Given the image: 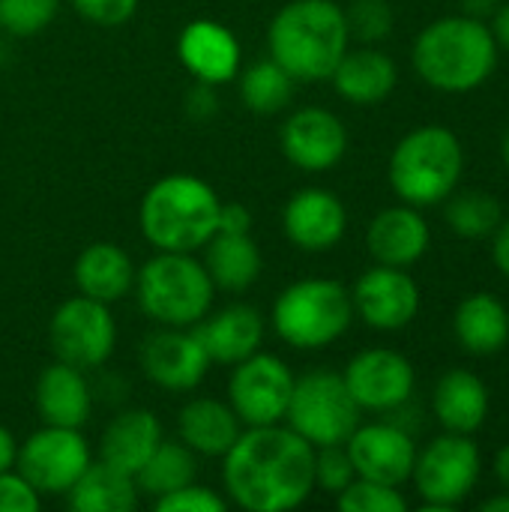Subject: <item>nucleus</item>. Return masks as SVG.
<instances>
[{
  "label": "nucleus",
  "instance_id": "nucleus-3",
  "mask_svg": "<svg viewBox=\"0 0 509 512\" xmlns=\"http://www.w3.org/2000/svg\"><path fill=\"white\" fill-rule=\"evenodd\" d=\"M267 48L294 81H330L351 48L345 9L336 0H291L273 15Z\"/></svg>",
  "mask_w": 509,
  "mask_h": 512
},
{
  "label": "nucleus",
  "instance_id": "nucleus-38",
  "mask_svg": "<svg viewBox=\"0 0 509 512\" xmlns=\"http://www.w3.org/2000/svg\"><path fill=\"white\" fill-rule=\"evenodd\" d=\"M153 507H156V512H225L228 501L207 486L189 483V486L153 501Z\"/></svg>",
  "mask_w": 509,
  "mask_h": 512
},
{
  "label": "nucleus",
  "instance_id": "nucleus-7",
  "mask_svg": "<svg viewBox=\"0 0 509 512\" xmlns=\"http://www.w3.org/2000/svg\"><path fill=\"white\" fill-rule=\"evenodd\" d=\"M276 336L297 351H321L342 339L354 321L351 291L336 279L291 282L273 303Z\"/></svg>",
  "mask_w": 509,
  "mask_h": 512
},
{
  "label": "nucleus",
  "instance_id": "nucleus-32",
  "mask_svg": "<svg viewBox=\"0 0 509 512\" xmlns=\"http://www.w3.org/2000/svg\"><path fill=\"white\" fill-rule=\"evenodd\" d=\"M294 84L297 81L273 57L258 60L240 75V99L252 114L273 117L285 111L288 102L294 99Z\"/></svg>",
  "mask_w": 509,
  "mask_h": 512
},
{
  "label": "nucleus",
  "instance_id": "nucleus-34",
  "mask_svg": "<svg viewBox=\"0 0 509 512\" xmlns=\"http://www.w3.org/2000/svg\"><path fill=\"white\" fill-rule=\"evenodd\" d=\"M336 507L342 512H405L408 501L396 486H384L375 480L354 477L336 495Z\"/></svg>",
  "mask_w": 509,
  "mask_h": 512
},
{
  "label": "nucleus",
  "instance_id": "nucleus-8",
  "mask_svg": "<svg viewBox=\"0 0 509 512\" xmlns=\"http://www.w3.org/2000/svg\"><path fill=\"white\" fill-rule=\"evenodd\" d=\"M360 414L363 411L354 402L345 378L330 369H315L303 378H294L291 402L282 423L318 450L345 444L360 426Z\"/></svg>",
  "mask_w": 509,
  "mask_h": 512
},
{
  "label": "nucleus",
  "instance_id": "nucleus-1",
  "mask_svg": "<svg viewBox=\"0 0 509 512\" xmlns=\"http://www.w3.org/2000/svg\"><path fill=\"white\" fill-rule=\"evenodd\" d=\"M228 501L246 512H288L315 492V447L285 423L246 426L222 456Z\"/></svg>",
  "mask_w": 509,
  "mask_h": 512
},
{
  "label": "nucleus",
  "instance_id": "nucleus-49",
  "mask_svg": "<svg viewBox=\"0 0 509 512\" xmlns=\"http://www.w3.org/2000/svg\"><path fill=\"white\" fill-rule=\"evenodd\" d=\"M501 156H504V168L509 171V129L507 135H504V144H501Z\"/></svg>",
  "mask_w": 509,
  "mask_h": 512
},
{
  "label": "nucleus",
  "instance_id": "nucleus-30",
  "mask_svg": "<svg viewBox=\"0 0 509 512\" xmlns=\"http://www.w3.org/2000/svg\"><path fill=\"white\" fill-rule=\"evenodd\" d=\"M204 249H207L204 267H207L216 288L237 294V291H246V288H252L258 282L264 258H261L258 243L249 234L216 231Z\"/></svg>",
  "mask_w": 509,
  "mask_h": 512
},
{
  "label": "nucleus",
  "instance_id": "nucleus-36",
  "mask_svg": "<svg viewBox=\"0 0 509 512\" xmlns=\"http://www.w3.org/2000/svg\"><path fill=\"white\" fill-rule=\"evenodd\" d=\"M348 33L363 45H375L390 36L393 30V9L387 0H354L345 9Z\"/></svg>",
  "mask_w": 509,
  "mask_h": 512
},
{
  "label": "nucleus",
  "instance_id": "nucleus-4",
  "mask_svg": "<svg viewBox=\"0 0 509 512\" xmlns=\"http://www.w3.org/2000/svg\"><path fill=\"white\" fill-rule=\"evenodd\" d=\"M219 204V195L201 177L168 174L144 192L138 228L156 252H195L216 234Z\"/></svg>",
  "mask_w": 509,
  "mask_h": 512
},
{
  "label": "nucleus",
  "instance_id": "nucleus-37",
  "mask_svg": "<svg viewBox=\"0 0 509 512\" xmlns=\"http://www.w3.org/2000/svg\"><path fill=\"white\" fill-rule=\"evenodd\" d=\"M354 477H357V471L351 465V456H348L345 444L315 450V489L339 495Z\"/></svg>",
  "mask_w": 509,
  "mask_h": 512
},
{
  "label": "nucleus",
  "instance_id": "nucleus-25",
  "mask_svg": "<svg viewBox=\"0 0 509 512\" xmlns=\"http://www.w3.org/2000/svg\"><path fill=\"white\" fill-rule=\"evenodd\" d=\"M72 279H75L78 294L111 306L132 291L135 267H132V258L117 243L99 240L81 249L72 267Z\"/></svg>",
  "mask_w": 509,
  "mask_h": 512
},
{
  "label": "nucleus",
  "instance_id": "nucleus-27",
  "mask_svg": "<svg viewBox=\"0 0 509 512\" xmlns=\"http://www.w3.org/2000/svg\"><path fill=\"white\" fill-rule=\"evenodd\" d=\"M240 432H243V423L234 414V408L228 402L207 399V396L183 405V411L177 417L180 441L195 456H207V459H222L234 447Z\"/></svg>",
  "mask_w": 509,
  "mask_h": 512
},
{
  "label": "nucleus",
  "instance_id": "nucleus-10",
  "mask_svg": "<svg viewBox=\"0 0 509 512\" xmlns=\"http://www.w3.org/2000/svg\"><path fill=\"white\" fill-rule=\"evenodd\" d=\"M48 342L60 363L81 372L99 369L117 345V324L105 303L84 294L60 303L48 321Z\"/></svg>",
  "mask_w": 509,
  "mask_h": 512
},
{
  "label": "nucleus",
  "instance_id": "nucleus-47",
  "mask_svg": "<svg viewBox=\"0 0 509 512\" xmlns=\"http://www.w3.org/2000/svg\"><path fill=\"white\" fill-rule=\"evenodd\" d=\"M495 477H498L501 489L509 492V444L507 447H501L498 456H495Z\"/></svg>",
  "mask_w": 509,
  "mask_h": 512
},
{
  "label": "nucleus",
  "instance_id": "nucleus-17",
  "mask_svg": "<svg viewBox=\"0 0 509 512\" xmlns=\"http://www.w3.org/2000/svg\"><path fill=\"white\" fill-rule=\"evenodd\" d=\"M279 147L300 171H330L345 159L348 129L327 108H300L282 123Z\"/></svg>",
  "mask_w": 509,
  "mask_h": 512
},
{
  "label": "nucleus",
  "instance_id": "nucleus-22",
  "mask_svg": "<svg viewBox=\"0 0 509 512\" xmlns=\"http://www.w3.org/2000/svg\"><path fill=\"white\" fill-rule=\"evenodd\" d=\"M330 81L345 102L378 105L396 90L399 69L387 51H381L375 45H363V48H348L342 54Z\"/></svg>",
  "mask_w": 509,
  "mask_h": 512
},
{
  "label": "nucleus",
  "instance_id": "nucleus-44",
  "mask_svg": "<svg viewBox=\"0 0 509 512\" xmlns=\"http://www.w3.org/2000/svg\"><path fill=\"white\" fill-rule=\"evenodd\" d=\"M15 456H18V441H15V435H12L6 426H0V474L9 471V468H15Z\"/></svg>",
  "mask_w": 509,
  "mask_h": 512
},
{
  "label": "nucleus",
  "instance_id": "nucleus-14",
  "mask_svg": "<svg viewBox=\"0 0 509 512\" xmlns=\"http://www.w3.org/2000/svg\"><path fill=\"white\" fill-rule=\"evenodd\" d=\"M354 315L381 333L405 330L420 312V288L405 267L375 264L351 288Z\"/></svg>",
  "mask_w": 509,
  "mask_h": 512
},
{
  "label": "nucleus",
  "instance_id": "nucleus-46",
  "mask_svg": "<svg viewBox=\"0 0 509 512\" xmlns=\"http://www.w3.org/2000/svg\"><path fill=\"white\" fill-rule=\"evenodd\" d=\"M492 18H495L492 33H495L498 48H507L509 51V3H501V6H498V12H495Z\"/></svg>",
  "mask_w": 509,
  "mask_h": 512
},
{
  "label": "nucleus",
  "instance_id": "nucleus-33",
  "mask_svg": "<svg viewBox=\"0 0 509 512\" xmlns=\"http://www.w3.org/2000/svg\"><path fill=\"white\" fill-rule=\"evenodd\" d=\"M444 219L456 237L483 240V237H492L498 231V225L504 222V207L492 192L465 189V192H453L447 198Z\"/></svg>",
  "mask_w": 509,
  "mask_h": 512
},
{
  "label": "nucleus",
  "instance_id": "nucleus-16",
  "mask_svg": "<svg viewBox=\"0 0 509 512\" xmlns=\"http://www.w3.org/2000/svg\"><path fill=\"white\" fill-rule=\"evenodd\" d=\"M345 450L357 477L396 489L411 480L417 459V444L399 423H360L345 441Z\"/></svg>",
  "mask_w": 509,
  "mask_h": 512
},
{
  "label": "nucleus",
  "instance_id": "nucleus-29",
  "mask_svg": "<svg viewBox=\"0 0 509 512\" xmlns=\"http://www.w3.org/2000/svg\"><path fill=\"white\" fill-rule=\"evenodd\" d=\"M135 477L111 468L108 462H90L87 471L66 492V501L75 512H132L138 507Z\"/></svg>",
  "mask_w": 509,
  "mask_h": 512
},
{
  "label": "nucleus",
  "instance_id": "nucleus-15",
  "mask_svg": "<svg viewBox=\"0 0 509 512\" xmlns=\"http://www.w3.org/2000/svg\"><path fill=\"white\" fill-rule=\"evenodd\" d=\"M138 360L144 375L168 393L195 390L213 366L192 327H159L141 342Z\"/></svg>",
  "mask_w": 509,
  "mask_h": 512
},
{
  "label": "nucleus",
  "instance_id": "nucleus-19",
  "mask_svg": "<svg viewBox=\"0 0 509 512\" xmlns=\"http://www.w3.org/2000/svg\"><path fill=\"white\" fill-rule=\"evenodd\" d=\"M177 57L195 81L204 84H225L234 81L240 72V42L237 36L210 18L189 21L177 39Z\"/></svg>",
  "mask_w": 509,
  "mask_h": 512
},
{
  "label": "nucleus",
  "instance_id": "nucleus-39",
  "mask_svg": "<svg viewBox=\"0 0 509 512\" xmlns=\"http://www.w3.org/2000/svg\"><path fill=\"white\" fill-rule=\"evenodd\" d=\"M39 507L42 495L15 468L0 474V512H39Z\"/></svg>",
  "mask_w": 509,
  "mask_h": 512
},
{
  "label": "nucleus",
  "instance_id": "nucleus-13",
  "mask_svg": "<svg viewBox=\"0 0 509 512\" xmlns=\"http://www.w3.org/2000/svg\"><path fill=\"white\" fill-rule=\"evenodd\" d=\"M360 411L390 414L408 405L417 375L405 354L393 348H366L354 354L342 372Z\"/></svg>",
  "mask_w": 509,
  "mask_h": 512
},
{
  "label": "nucleus",
  "instance_id": "nucleus-43",
  "mask_svg": "<svg viewBox=\"0 0 509 512\" xmlns=\"http://www.w3.org/2000/svg\"><path fill=\"white\" fill-rule=\"evenodd\" d=\"M492 237H495L492 261H495V267L509 279V219H504V222L498 225V231H495Z\"/></svg>",
  "mask_w": 509,
  "mask_h": 512
},
{
  "label": "nucleus",
  "instance_id": "nucleus-5",
  "mask_svg": "<svg viewBox=\"0 0 509 512\" xmlns=\"http://www.w3.org/2000/svg\"><path fill=\"white\" fill-rule=\"evenodd\" d=\"M465 171V150L453 129L429 123L411 129L390 153L387 177L399 201L432 207L447 201Z\"/></svg>",
  "mask_w": 509,
  "mask_h": 512
},
{
  "label": "nucleus",
  "instance_id": "nucleus-31",
  "mask_svg": "<svg viewBox=\"0 0 509 512\" xmlns=\"http://www.w3.org/2000/svg\"><path fill=\"white\" fill-rule=\"evenodd\" d=\"M198 477V456L183 444V441H165L153 450V456L141 465L135 474V486L141 495L159 501Z\"/></svg>",
  "mask_w": 509,
  "mask_h": 512
},
{
  "label": "nucleus",
  "instance_id": "nucleus-2",
  "mask_svg": "<svg viewBox=\"0 0 509 512\" xmlns=\"http://www.w3.org/2000/svg\"><path fill=\"white\" fill-rule=\"evenodd\" d=\"M411 63L432 90L471 93L495 75L498 42L486 21L471 15H444L417 33Z\"/></svg>",
  "mask_w": 509,
  "mask_h": 512
},
{
  "label": "nucleus",
  "instance_id": "nucleus-40",
  "mask_svg": "<svg viewBox=\"0 0 509 512\" xmlns=\"http://www.w3.org/2000/svg\"><path fill=\"white\" fill-rule=\"evenodd\" d=\"M75 12L99 27H117L129 21L138 9V0H72Z\"/></svg>",
  "mask_w": 509,
  "mask_h": 512
},
{
  "label": "nucleus",
  "instance_id": "nucleus-6",
  "mask_svg": "<svg viewBox=\"0 0 509 512\" xmlns=\"http://www.w3.org/2000/svg\"><path fill=\"white\" fill-rule=\"evenodd\" d=\"M138 309L159 327H195L213 306L216 285L192 252H156L135 270Z\"/></svg>",
  "mask_w": 509,
  "mask_h": 512
},
{
  "label": "nucleus",
  "instance_id": "nucleus-23",
  "mask_svg": "<svg viewBox=\"0 0 509 512\" xmlns=\"http://www.w3.org/2000/svg\"><path fill=\"white\" fill-rule=\"evenodd\" d=\"M36 411L45 426L81 429L93 411V396L84 372L60 360L45 366L36 378Z\"/></svg>",
  "mask_w": 509,
  "mask_h": 512
},
{
  "label": "nucleus",
  "instance_id": "nucleus-21",
  "mask_svg": "<svg viewBox=\"0 0 509 512\" xmlns=\"http://www.w3.org/2000/svg\"><path fill=\"white\" fill-rule=\"evenodd\" d=\"M192 330L201 339L207 357L222 366H234L252 357L255 351H261V342H264V318L258 309L246 303L207 312Z\"/></svg>",
  "mask_w": 509,
  "mask_h": 512
},
{
  "label": "nucleus",
  "instance_id": "nucleus-11",
  "mask_svg": "<svg viewBox=\"0 0 509 512\" xmlns=\"http://www.w3.org/2000/svg\"><path fill=\"white\" fill-rule=\"evenodd\" d=\"M90 462L93 456L81 429L42 426L24 444H18L15 471L45 498L66 495Z\"/></svg>",
  "mask_w": 509,
  "mask_h": 512
},
{
  "label": "nucleus",
  "instance_id": "nucleus-9",
  "mask_svg": "<svg viewBox=\"0 0 509 512\" xmlns=\"http://www.w3.org/2000/svg\"><path fill=\"white\" fill-rule=\"evenodd\" d=\"M483 474V453L471 435L444 432L417 450L411 483L423 501V510L450 512L465 504Z\"/></svg>",
  "mask_w": 509,
  "mask_h": 512
},
{
  "label": "nucleus",
  "instance_id": "nucleus-18",
  "mask_svg": "<svg viewBox=\"0 0 509 512\" xmlns=\"http://www.w3.org/2000/svg\"><path fill=\"white\" fill-rule=\"evenodd\" d=\"M282 231L303 252H330L348 231V210L336 192L309 186L288 198Z\"/></svg>",
  "mask_w": 509,
  "mask_h": 512
},
{
  "label": "nucleus",
  "instance_id": "nucleus-42",
  "mask_svg": "<svg viewBox=\"0 0 509 512\" xmlns=\"http://www.w3.org/2000/svg\"><path fill=\"white\" fill-rule=\"evenodd\" d=\"M186 108L192 117L204 120V117H213L216 114V99H213V84H204V81H195V87L189 90L186 96Z\"/></svg>",
  "mask_w": 509,
  "mask_h": 512
},
{
  "label": "nucleus",
  "instance_id": "nucleus-41",
  "mask_svg": "<svg viewBox=\"0 0 509 512\" xmlns=\"http://www.w3.org/2000/svg\"><path fill=\"white\" fill-rule=\"evenodd\" d=\"M249 228H252V213L243 204H219V225H216V231L249 234Z\"/></svg>",
  "mask_w": 509,
  "mask_h": 512
},
{
  "label": "nucleus",
  "instance_id": "nucleus-26",
  "mask_svg": "<svg viewBox=\"0 0 509 512\" xmlns=\"http://www.w3.org/2000/svg\"><path fill=\"white\" fill-rule=\"evenodd\" d=\"M162 444V423L153 411L132 408L117 414L99 441V459L108 462L117 471L138 474L141 465L153 456V450Z\"/></svg>",
  "mask_w": 509,
  "mask_h": 512
},
{
  "label": "nucleus",
  "instance_id": "nucleus-24",
  "mask_svg": "<svg viewBox=\"0 0 509 512\" xmlns=\"http://www.w3.org/2000/svg\"><path fill=\"white\" fill-rule=\"evenodd\" d=\"M492 408L489 387L480 375L468 369H450L438 378L432 393V414L444 426V432L474 435L483 429Z\"/></svg>",
  "mask_w": 509,
  "mask_h": 512
},
{
  "label": "nucleus",
  "instance_id": "nucleus-45",
  "mask_svg": "<svg viewBox=\"0 0 509 512\" xmlns=\"http://www.w3.org/2000/svg\"><path fill=\"white\" fill-rule=\"evenodd\" d=\"M459 6H462V15L486 21V18H492L498 12L501 0H459Z\"/></svg>",
  "mask_w": 509,
  "mask_h": 512
},
{
  "label": "nucleus",
  "instance_id": "nucleus-48",
  "mask_svg": "<svg viewBox=\"0 0 509 512\" xmlns=\"http://www.w3.org/2000/svg\"><path fill=\"white\" fill-rule=\"evenodd\" d=\"M480 510L483 512H509V492L501 489V495H492V498H486L483 504H480Z\"/></svg>",
  "mask_w": 509,
  "mask_h": 512
},
{
  "label": "nucleus",
  "instance_id": "nucleus-35",
  "mask_svg": "<svg viewBox=\"0 0 509 512\" xmlns=\"http://www.w3.org/2000/svg\"><path fill=\"white\" fill-rule=\"evenodd\" d=\"M60 0H0V30L9 36H36L57 18Z\"/></svg>",
  "mask_w": 509,
  "mask_h": 512
},
{
  "label": "nucleus",
  "instance_id": "nucleus-28",
  "mask_svg": "<svg viewBox=\"0 0 509 512\" xmlns=\"http://www.w3.org/2000/svg\"><path fill=\"white\" fill-rule=\"evenodd\" d=\"M453 333L462 351L474 357L501 354L509 345V309L489 291L468 294L456 306Z\"/></svg>",
  "mask_w": 509,
  "mask_h": 512
},
{
  "label": "nucleus",
  "instance_id": "nucleus-20",
  "mask_svg": "<svg viewBox=\"0 0 509 512\" xmlns=\"http://www.w3.org/2000/svg\"><path fill=\"white\" fill-rule=\"evenodd\" d=\"M432 243V228L423 219L420 207L396 204L381 210L366 228V249L375 264L387 267H411L417 264Z\"/></svg>",
  "mask_w": 509,
  "mask_h": 512
},
{
  "label": "nucleus",
  "instance_id": "nucleus-12",
  "mask_svg": "<svg viewBox=\"0 0 509 512\" xmlns=\"http://www.w3.org/2000/svg\"><path fill=\"white\" fill-rule=\"evenodd\" d=\"M294 390V375L288 363L276 354L255 351L252 357L234 363L228 378V405L243 426H273L285 420Z\"/></svg>",
  "mask_w": 509,
  "mask_h": 512
}]
</instances>
